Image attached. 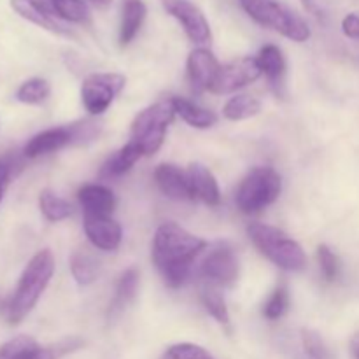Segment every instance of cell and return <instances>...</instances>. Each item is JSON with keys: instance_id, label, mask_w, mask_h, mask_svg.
I'll list each match as a JSON object with an SVG mask.
<instances>
[{"instance_id": "obj_13", "label": "cell", "mask_w": 359, "mask_h": 359, "mask_svg": "<svg viewBox=\"0 0 359 359\" xmlns=\"http://www.w3.org/2000/svg\"><path fill=\"white\" fill-rule=\"evenodd\" d=\"M84 233L88 241L102 251H116L123 238L121 226L111 216L84 214Z\"/></svg>"}, {"instance_id": "obj_26", "label": "cell", "mask_w": 359, "mask_h": 359, "mask_svg": "<svg viewBox=\"0 0 359 359\" xmlns=\"http://www.w3.org/2000/svg\"><path fill=\"white\" fill-rule=\"evenodd\" d=\"M259 111H262V102L258 98L251 95H237L224 104L223 116L230 121H242V119L255 118Z\"/></svg>"}, {"instance_id": "obj_11", "label": "cell", "mask_w": 359, "mask_h": 359, "mask_svg": "<svg viewBox=\"0 0 359 359\" xmlns=\"http://www.w3.org/2000/svg\"><path fill=\"white\" fill-rule=\"evenodd\" d=\"M161 2H163L165 11L182 25L189 41L200 46L209 44L212 32H210L205 14L200 11L198 6H195L191 0H161Z\"/></svg>"}, {"instance_id": "obj_5", "label": "cell", "mask_w": 359, "mask_h": 359, "mask_svg": "<svg viewBox=\"0 0 359 359\" xmlns=\"http://www.w3.org/2000/svg\"><path fill=\"white\" fill-rule=\"evenodd\" d=\"M175 109L172 100L156 102L140 111L132 121L130 142L135 144L142 156H153L163 144L167 130L174 121Z\"/></svg>"}, {"instance_id": "obj_23", "label": "cell", "mask_w": 359, "mask_h": 359, "mask_svg": "<svg viewBox=\"0 0 359 359\" xmlns=\"http://www.w3.org/2000/svg\"><path fill=\"white\" fill-rule=\"evenodd\" d=\"M140 158H142V153H140L139 147L128 140L121 149L116 151V153L105 161L104 167H102V175H104V177H119V175L126 174Z\"/></svg>"}, {"instance_id": "obj_40", "label": "cell", "mask_w": 359, "mask_h": 359, "mask_svg": "<svg viewBox=\"0 0 359 359\" xmlns=\"http://www.w3.org/2000/svg\"><path fill=\"white\" fill-rule=\"evenodd\" d=\"M353 354H354V358L359 359V351H356V353H353Z\"/></svg>"}, {"instance_id": "obj_9", "label": "cell", "mask_w": 359, "mask_h": 359, "mask_svg": "<svg viewBox=\"0 0 359 359\" xmlns=\"http://www.w3.org/2000/svg\"><path fill=\"white\" fill-rule=\"evenodd\" d=\"M198 277L203 283L214 284L217 287L233 286L238 279V259L233 249L224 242L210 248L200 262Z\"/></svg>"}, {"instance_id": "obj_34", "label": "cell", "mask_w": 359, "mask_h": 359, "mask_svg": "<svg viewBox=\"0 0 359 359\" xmlns=\"http://www.w3.org/2000/svg\"><path fill=\"white\" fill-rule=\"evenodd\" d=\"M342 30L349 39H359V16L358 14L351 13L344 18Z\"/></svg>"}, {"instance_id": "obj_27", "label": "cell", "mask_w": 359, "mask_h": 359, "mask_svg": "<svg viewBox=\"0 0 359 359\" xmlns=\"http://www.w3.org/2000/svg\"><path fill=\"white\" fill-rule=\"evenodd\" d=\"M137 287H139V272H137V269L125 270L119 277L118 284H116V294L114 300H112L111 312H118L125 309L135 298Z\"/></svg>"}, {"instance_id": "obj_19", "label": "cell", "mask_w": 359, "mask_h": 359, "mask_svg": "<svg viewBox=\"0 0 359 359\" xmlns=\"http://www.w3.org/2000/svg\"><path fill=\"white\" fill-rule=\"evenodd\" d=\"M258 65L262 69V74H265L269 83L279 95L284 86V76H286V60H284L283 51L277 46L266 44L259 49L258 56Z\"/></svg>"}, {"instance_id": "obj_2", "label": "cell", "mask_w": 359, "mask_h": 359, "mask_svg": "<svg viewBox=\"0 0 359 359\" xmlns=\"http://www.w3.org/2000/svg\"><path fill=\"white\" fill-rule=\"evenodd\" d=\"M53 273H55L53 252L49 249H42L37 255H34V258L25 266L16 290L11 294L9 304H7L6 319L11 325H20L34 311L39 298L48 287Z\"/></svg>"}, {"instance_id": "obj_6", "label": "cell", "mask_w": 359, "mask_h": 359, "mask_svg": "<svg viewBox=\"0 0 359 359\" xmlns=\"http://www.w3.org/2000/svg\"><path fill=\"white\" fill-rule=\"evenodd\" d=\"M280 175L270 167H256L242 179L237 189V207L244 214L262 212L280 195Z\"/></svg>"}, {"instance_id": "obj_20", "label": "cell", "mask_w": 359, "mask_h": 359, "mask_svg": "<svg viewBox=\"0 0 359 359\" xmlns=\"http://www.w3.org/2000/svg\"><path fill=\"white\" fill-rule=\"evenodd\" d=\"M147 7L142 0H123L121 23H119V44L125 48L137 37L146 20Z\"/></svg>"}, {"instance_id": "obj_7", "label": "cell", "mask_w": 359, "mask_h": 359, "mask_svg": "<svg viewBox=\"0 0 359 359\" xmlns=\"http://www.w3.org/2000/svg\"><path fill=\"white\" fill-rule=\"evenodd\" d=\"M100 132L98 123L93 121H79L74 125L56 126V128L44 130L32 137L25 146L23 154L27 158H39L44 154L55 153L72 144H84L93 140Z\"/></svg>"}, {"instance_id": "obj_16", "label": "cell", "mask_w": 359, "mask_h": 359, "mask_svg": "<svg viewBox=\"0 0 359 359\" xmlns=\"http://www.w3.org/2000/svg\"><path fill=\"white\" fill-rule=\"evenodd\" d=\"M11 7L21 18H25L30 23L37 25V27L44 28V30L51 32V34L70 35L69 28L63 27L62 21L53 16L39 0H11Z\"/></svg>"}, {"instance_id": "obj_12", "label": "cell", "mask_w": 359, "mask_h": 359, "mask_svg": "<svg viewBox=\"0 0 359 359\" xmlns=\"http://www.w3.org/2000/svg\"><path fill=\"white\" fill-rule=\"evenodd\" d=\"M259 76H262V69L258 65V60L251 58V56L238 58L221 67L209 91L216 95L233 93V91L255 83Z\"/></svg>"}, {"instance_id": "obj_18", "label": "cell", "mask_w": 359, "mask_h": 359, "mask_svg": "<svg viewBox=\"0 0 359 359\" xmlns=\"http://www.w3.org/2000/svg\"><path fill=\"white\" fill-rule=\"evenodd\" d=\"M84 214L93 216H111L116 209V196L102 184H86L77 193Z\"/></svg>"}, {"instance_id": "obj_22", "label": "cell", "mask_w": 359, "mask_h": 359, "mask_svg": "<svg viewBox=\"0 0 359 359\" xmlns=\"http://www.w3.org/2000/svg\"><path fill=\"white\" fill-rule=\"evenodd\" d=\"M49 13L60 21L70 23H90L91 13L83 0H39Z\"/></svg>"}, {"instance_id": "obj_4", "label": "cell", "mask_w": 359, "mask_h": 359, "mask_svg": "<svg viewBox=\"0 0 359 359\" xmlns=\"http://www.w3.org/2000/svg\"><path fill=\"white\" fill-rule=\"evenodd\" d=\"M242 9L262 27L270 28L294 42H305L311 28L304 18L280 0H238Z\"/></svg>"}, {"instance_id": "obj_32", "label": "cell", "mask_w": 359, "mask_h": 359, "mask_svg": "<svg viewBox=\"0 0 359 359\" xmlns=\"http://www.w3.org/2000/svg\"><path fill=\"white\" fill-rule=\"evenodd\" d=\"M161 359H214V356L209 351L203 349V347L184 342L168 347Z\"/></svg>"}, {"instance_id": "obj_21", "label": "cell", "mask_w": 359, "mask_h": 359, "mask_svg": "<svg viewBox=\"0 0 359 359\" xmlns=\"http://www.w3.org/2000/svg\"><path fill=\"white\" fill-rule=\"evenodd\" d=\"M170 100L175 109V114L181 116L182 121H186L193 128H210L217 123V116L212 111L200 107L198 104L188 100V98L174 97Z\"/></svg>"}, {"instance_id": "obj_39", "label": "cell", "mask_w": 359, "mask_h": 359, "mask_svg": "<svg viewBox=\"0 0 359 359\" xmlns=\"http://www.w3.org/2000/svg\"><path fill=\"white\" fill-rule=\"evenodd\" d=\"M90 2L97 4V6H100V7H105V6H109V4H111V0H90Z\"/></svg>"}, {"instance_id": "obj_17", "label": "cell", "mask_w": 359, "mask_h": 359, "mask_svg": "<svg viewBox=\"0 0 359 359\" xmlns=\"http://www.w3.org/2000/svg\"><path fill=\"white\" fill-rule=\"evenodd\" d=\"M186 172H188L189 186H191L195 200H200V202H203L209 207L219 205V186H217V181L212 172L202 163H191Z\"/></svg>"}, {"instance_id": "obj_28", "label": "cell", "mask_w": 359, "mask_h": 359, "mask_svg": "<svg viewBox=\"0 0 359 359\" xmlns=\"http://www.w3.org/2000/svg\"><path fill=\"white\" fill-rule=\"evenodd\" d=\"M70 272H72V277L76 279L77 284L88 286V284L95 283V279H97L98 263L86 252L77 251L70 258Z\"/></svg>"}, {"instance_id": "obj_38", "label": "cell", "mask_w": 359, "mask_h": 359, "mask_svg": "<svg viewBox=\"0 0 359 359\" xmlns=\"http://www.w3.org/2000/svg\"><path fill=\"white\" fill-rule=\"evenodd\" d=\"M351 351H353V353L359 351V332L353 337V340H351Z\"/></svg>"}, {"instance_id": "obj_15", "label": "cell", "mask_w": 359, "mask_h": 359, "mask_svg": "<svg viewBox=\"0 0 359 359\" xmlns=\"http://www.w3.org/2000/svg\"><path fill=\"white\" fill-rule=\"evenodd\" d=\"M154 181H156V186L167 198L177 200V202L195 200L191 186H189L188 172L181 170L177 165H158L156 170H154Z\"/></svg>"}, {"instance_id": "obj_8", "label": "cell", "mask_w": 359, "mask_h": 359, "mask_svg": "<svg viewBox=\"0 0 359 359\" xmlns=\"http://www.w3.org/2000/svg\"><path fill=\"white\" fill-rule=\"evenodd\" d=\"M126 77L114 72H95L84 77L81 86V100L91 116H100L107 111L123 91Z\"/></svg>"}, {"instance_id": "obj_25", "label": "cell", "mask_w": 359, "mask_h": 359, "mask_svg": "<svg viewBox=\"0 0 359 359\" xmlns=\"http://www.w3.org/2000/svg\"><path fill=\"white\" fill-rule=\"evenodd\" d=\"M39 209H41L42 216L51 223H58V221L67 219L72 216L74 209L67 200L53 193L51 189H42L39 195Z\"/></svg>"}, {"instance_id": "obj_31", "label": "cell", "mask_w": 359, "mask_h": 359, "mask_svg": "<svg viewBox=\"0 0 359 359\" xmlns=\"http://www.w3.org/2000/svg\"><path fill=\"white\" fill-rule=\"evenodd\" d=\"M318 262H319V269H321L323 277H325L328 283H333V280L339 279L340 259L339 256H337L326 244H321L318 248Z\"/></svg>"}, {"instance_id": "obj_24", "label": "cell", "mask_w": 359, "mask_h": 359, "mask_svg": "<svg viewBox=\"0 0 359 359\" xmlns=\"http://www.w3.org/2000/svg\"><path fill=\"white\" fill-rule=\"evenodd\" d=\"M198 297L205 311L216 319L219 325H228L230 323V314H228V307L224 304V298L221 294V287L214 286V284L198 283Z\"/></svg>"}, {"instance_id": "obj_29", "label": "cell", "mask_w": 359, "mask_h": 359, "mask_svg": "<svg viewBox=\"0 0 359 359\" xmlns=\"http://www.w3.org/2000/svg\"><path fill=\"white\" fill-rule=\"evenodd\" d=\"M49 93H51V86H49L48 81L42 79V77H32L18 88L16 98L21 104L39 105L48 100Z\"/></svg>"}, {"instance_id": "obj_1", "label": "cell", "mask_w": 359, "mask_h": 359, "mask_svg": "<svg viewBox=\"0 0 359 359\" xmlns=\"http://www.w3.org/2000/svg\"><path fill=\"white\" fill-rule=\"evenodd\" d=\"M205 248L203 238L189 233L177 223H163L153 238V263L168 287H181Z\"/></svg>"}, {"instance_id": "obj_30", "label": "cell", "mask_w": 359, "mask_h": 359, "mask_svg": "<svg viewBox=\"0 0 359 359\" xmlns=\"http://www.w3.org/2000/svg\"><path fill=\"white\" fill-rule=\"evenodd\" d=\"M287 309H290V291L286 286H279L263 305V316L270 321H277L286 314Z\"/></svg>"}, {"instance_id": "obj_14", "label": "cell", "mask_w": 359, "mask_h": 359, "mask_svg": "<svg viewBox=\"0 0 359 359\" xmlns=\"http://www.w3.org/2000/svg\"><path fill=\"white\" fill-rule=\"evenodd\" d=\"M221 65L217 63L216 56L205 48H198L189 53L188 56V79L191 90L195 93L210 90Z\"/></svg>"}, {"instance_id": "obj_35", "label": "cell", "mask_w": 359, "mask_h": 359, "mask_svg": "<svg viewBox=\"0 0 359 359\" xmlns=\"http://www.w3.org/2000/svg\"><path fill=\"white\" fill-rule=\"evenodd\" d=\"M11 170H13L11 161L7 160V158H2V160H0V203H2L4 191H6L7 182H9L11 179Z\"/></svg>"}, {"instance_id": "obj_36", "label": "cell", "mask_w": 359, "mask_h": 359, "mask_svg": "<svg viewBox=\"0 0 359 359\" xmlns=\"http://www.w3.org/2000/svg\"><path fill=\"white\" fill-rule=\"evenodd\" d=\"M302 4H304L305 9L311 11L312 14H319V7H318V2H316V0H302Z\"/></svg>"}, {"instance_id": "obj_10", "label": "cell", "mask_w": 359, "mask_h": 359, "mask_svg": "<svg viewBox=\"0 0 359 359\" xmlns=\"http://www.w3.org/2000/svg\"><path fill=\"white\" fill-rule=\"evenodd\" d=\"M79 347L81 340L77 339L63 340L53 346H41L32 337L20 335L0 346V359H60Z\"/></svg>"}, {"instance_id": "obj_3", "label": "cell", "mask_w": 359, "mask_h": 359, "mask_svg": "<svg viewBox=\"0 0 359 359\" xmlns=\"http://www.w3.org/2000/svg\"><path fill=\"white\" fill-rule=\"evenodd\" d=\"M248 235L266 259L287 272H302L307 266V256L302 245L283 230L270 224L251 223Z\"/></svg>"}, {"instance_id": "obj_33", "label": "cell", "mask_w": 359, "mask_h": 359, "mask_svg": "<svg viewBox=\"0 0 359 359\" xmlns=\"http://www.w3.org/2000/svg\"><path fill=\"white\" fill-rule=\"evenodd\" d=\"M302 346H304V351L309 359H330V353L326 349L325 342L316 332L304 330L302 332Z\"/></svg>"}, {"instance_id": "obj_37", "label": "cell", "mask_w": 359, "mask_h": 359, "mask_svg": "<svg viewBox=\"0 0 359 359\" xmlns=\"http://www.w3.org/2000/svg\"><path fill=\"white\" fill-rule=\"evenodd\" d=\"M7 304H9V298H4L2 294H0V314H4V318H6Z\"/></svg>"}]
</instances>
